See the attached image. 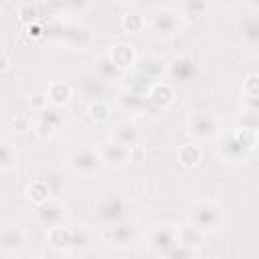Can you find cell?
<instances>
[{"label":"cell","mask_w":259,"mask_h":259,"mask_svg":"<svg viewBox=\"0 0 259 259\" xmlns=\"http://www.w3.org/2000/svg\"><path fill=\"white\" fill-rule=\"evenodd\" d=\"M259 146V132L237 125L231 127L219 142V156L229 164H245Z\"/></svg>","instance_id":"1"},{"label":"cell","mask_w":259,"mask_h":259,"mask_svg":"<svg viewBox=\"0 0 259 259\" xmlns=\"http://www.w3.org/2000/svg\"><path fill=\"white\" fill-rule=\"evenodd\" d=\"M184 12L174 6H156L148 14V28L156 38H172L184 26Z\"/></svg>","instance_id":"2"},{"label":"cell","mask_w":259,"mask_h":259,"mask_svg":"<svg viewBox=\"0 0 259 259\" xmlns=\"http://www.w3.org/2000/svg\"><path fill=\"white\" fill-rule=\"evenodd\" d=\"M103 158L99 152V146H79L73 152H69L67 156V168L69 172H73L75 176H83V178H91L95 174L101 172L103 168Z\"/></svg>","instance_id":"3"},{"label":"cell","mask_w":259,"mask_h":259,"mask_svg":"<svg viewBox=\"0 0 259 259\" xmlns=\"http://www.w3.org/2000/svg\"><path fill=\"white\" fill-rule=\"evenodd\" d=\"M225 212L217 200L210 198H200L190 204L188 210V223H192L198 231L202 233H212L223 225Z\"/></svg>","instance_id":"4"},{"label":"cell","mask_w":259,"mask_h":259,"mask_svg":"<svg viewBox=\"0 0 259 259\" xmlns=\"http://www.w3.org/2000/svg\"><path fill=\"white\" fill-rule=\"evenodd\" d=\"M219 130H221V119L217 113L210 111H196L186 119V132L196 140H210L219 134Z\"/></svg>","instance_id":"5"},{"label":"cell","mask_w":259,"mask_h":259,"mask_svg":"<svg viewBox=\"0 0 259 259\" xmlns=\"http://www.w3.org/2000/svg\"><path fill=\"white\" fill-rule=\"evenodd\" d=\"M65 217H67V208L61 200H47L45 204H38L34 206L32 210V219L40 225V227H47V229H53V227H59V225H65Z\"/></svg>","instance_id":"6"},{"label":"cell","mask_w":259,"mask_h":259,"mask_svg":"<svg viewBox=\"0 0 259 259\" xmlns=\"http://www.w3.org/2000/svg\"><path fill=\"white\" fill-rule=\"evenodd\" d=\"M28 243V235L24 231L22 225L18 223H8L2 227V235H0V249H2V255L4 257H10V255H16L20 253Z\"/></svg>","instance_id":"7"},{"label":"cell","mask_w":259,"mask_h":259,"mask_svg":"<svg viewBox=\"0 0 259 259\" xmlns=\"http://www.w3.org/2000/svg\"><path fill=\"white\" fill-rule=\"evenodd\" d=\"M101 239L115 247H127L138 239V229L134 223H111L101 229Z\"/></svg>","instance_id":"8"},{"label":"cell","mask_w":259,"mask_h":259,"mask_svg":"<svg viewBox=\"0 0 259 259\" xmlns=\"http://www.w3.org/2000/svg\"><path fill=\"white\" fill-rule=\"evenodd\" d=\"M178 245V237H176V227L172 225H156L150 233H148V247L152 251H158L160 255L170 253L174 247Z\"/></svg>","instance_id":"9"},{"label":"cell","mask_w":259,"mask_h":259,"mask_svg":"<svg viewBox=\"0 0 259 259\" xmlns=\"http://www.w3.org/2000/svg\"><path fill=\"white\" fill-rule=\"evenodd\" d=\"M107 55H109V59L115 63V67H117L119 71H123V73H127L130 69H134L136 63H138V51H136V47H134L132 42H127V40H117V42H113V45L107 49Z\"/></svg>","instance_id":"10"},{"label":"cell","mask_w":259,"mask_h":259,"mask_svg":"<svg viewBox=\"0 0 259 259\" xmlns=\"http://www.w3.org/2000/svg\"><path fill=\"white\" fill-rule=\"evenodd\" d=\"M136 69H140L146 77H150L152 81H158L162 77L168 75V69H170V63L160 57V55H144L138 59L136 63Z\"/></svg>","instance_id":"11"},{"label":"cell","mask_w":259,"mask_h":259,"mask_svg":"<svg viewBox=\"0 0 259 259\" xmlns=\"http://www.w3.org/2000/svg\"><path fill=\"white\" fill-rule=\"evenodd\" d=\"M99 152H101V158L107 166H113V168H121L130 162V148L117 144L115 140H105L101 146H99Z\"/></svg>","instance_id":"12"},{"label":"cell","mask_w":259,"mask_h":259,"mask_svg":"<svg viewBox=\"0 0 259 259\" xmlns=\"http://www.w3.org/2000/svg\"><path fill=\"white\" fill-rule=\"evenodd\" d=\"M198 75V67L194 63V59L190 57H178L170 63L168 69V77L172 81H180V83H188Z\"/></svg>","instance_id":"13"},{"label":"cell","mask_w":259,"mask_h":259,"mask_svg":"<svg viewBox=\"0 0 259 259\" xmlns=\"http://www.w3.org/2000/svg\"><path fill=\"white\" fill-rule=\"evenodd\" d=\"M148 99H150L152 105H156V107H160V109L170 107V105L176 101L174 85H172V83H166V81H156V83L150 87Z\"/></svg>","instance_id":"14"},{"label":"cell","mask_w":259,"mask_h":259,"mask_svg":"<svg viewBox=\"0 0 259 259\" xmlns=\"http://www.w3.org/2000/svg\"><path fill=\"white\" fill-rule=\"evenodd\" d=\"M111 140H115L117 144L125 146V148H134L140 144V130L132 123V121H117L111 125Z\"/></svg>","instance_id":"15"},{"label":"cell","mask_w":259,"mask_h":259,"mask_svg":"<svg viewBox=\"0 0 259 259\" xmlns=\"http://www.w3.org/2000/svg\"><path fill=\"white\" fill-rule=\"evenodd\" d=\"M176 237H178V245H182V247L194 251V249H198V247L202 245L204 233L198 231L192 223L186 221L184 225H178V227H176Z\"/></svg>","instance_id":"16"},{"label":"cell","mask_w":259,"mask_h":259,"mask_svg":"<svg viewBox=\"0 0 259 259\" xmlns=\"http://www.w3.org/2000/svg\"><path fill=\"white\" fill-rule=\"evenodd\" d=\"M47 101L55 107H65L73 97V87L67 81H53L47 87Z\"/></svg>","instance_id":"17"},{"label":"cell","mask_w":259,"mask_h":259,"mask_svg":"<svg viewBox=\"0 0 259 259\" xmlns=\"http://www.w3.org/2000/svg\"><path fill=\"white\" fill-rule=\"evenodd\" d=\"M47 241L55 251H71V243H73V229L59 225L49 229L47 233Z\"/></svg>","instance_id":"18"},{"label":"cell","mask_w":259,"mask_h":259,"mask_svg":"<svg viewBox=\"0 0 259 259\" xmlns=\"http://www.w3.org/2000/svg\"><path fill=\"white\" fill-rule=\"evenodd\" d=\"M24 194H26V200H28V202H32L34 206H38V204H45L47 200H51V198H53V190H51V184H49L47 180H42V178H36V180H32V182L26 186Z\"/></svg>","instance_id":"19"},{"label":"cell","mask_w":259,"mask_h":259,"mask_svg":"<svg viewBox=\"0 0 259 259\" xmlns=\"http://www.w3.org/2000/svg\"><path fill=\"white\" fill-rule=\"evenodd\" d=\"M176 158H178V164L182 168H196L198 162L202 160V150L200 146L192 144V142H186L182 146H178V152H176Z\"/></svg>","instance_id":"20"},{"label":"cell","mask_w":259,"mask_h":259,"mask_svg":"<svg viewBox=\"0 0 259 259\" xmlns=\"http://www.w3.org/2000/svg\"><path fill=\"white\" fill-rule=\"evenodd\" d=\"M18 164V148L8 138L0 140V172L8 174Z\"/></svg>","instance_id":"21"},{"label":"cell","mask_w":259,"mask_h":259,"mask_svg":"<svg viewBox=\"0 0 259 259\" xmlns=\"http://www.w3.org/2000/svg\"><path fill=\"white\" fill-rule=\"evenodd\" d=\"M121 75H123V71H119L115 67V63L109 59L107 53H103L95 59V77H99L101 81H113V79H119Z\"/></svg>","instance_id":"22"},{"label":"cell","mask_w":259,"mask_h":259,"mask_svg":"<svg viewBox=\"0 0 259 259\" xmlns=\"http://www.w3.org/2000/svg\"><path fill=\"white\" fill-rule=\"evenodd\" d=\"M125 81H127V91H134V93H140V95H146V97L150 93V87L154 85V81L150 77H146L136 67L125 73Z\"/></svg>","instance_id":"23"},{"label":"cell","mask_w":259,"mask_h":259,"mask_svg":"<svg viewBox=\"0 0 259 259\" xmlns=\"http://www.w3.org/2000/svg\"><path fill=\"white\" fill-rule=\"evenodd\" d=\"M67 40L75 51H87L89 45L93 42V34L87 26H73L67 32Z\"/></svg>","instance_id":"24"},{"label":"cell","mask_w":259,"mask_h":259,"mask_svg":"<svg viewBox=\"0 0 259 259\" xmlns=\"http://www.w3.org/2000/svg\"><path fill=\"white\" fill-rule=\"evenodd\" d=\"M87 115H89V119H91L93 123L103 125V123H107L109 117H111V105H109L107 101H103V99H95V101L89 103Z\"/></svg>","instance_id":"25"},{"label":"cell","mask_w":259,"mask_h":259,"mask_svg":"<svg viewBox=\"0 0 259 259\" xmlns=\"http://www.w3.org/2000/svg\"><path fill=\"white\" fill-rule=\"evenodd\" d=\"M119 103H121V107L125 109V111H130V113H136V111H142L148 103H150V99L146 97V95H140V93H134V91H123L121 95H119Z\"/></svg>","instance_id":"26"},{"label":"cell","mask_w":259,"mask_h":259,"mask_svg":"<svg viewBox=\"0 0 259 259\" xmlns=\"http://www.w3.org/2000/svg\"><path fill=\"white\" fill-rule=\"evenodd\" d=\"M146 24H148V20L144 18L142 12H125L121 16V28H123V32L138 34V32H142L146 28Z\"/></svg>","instance_id":"27"},{"label":"cell","mask_w":259,"mask_h":259,"mask_svg":"<svg viewBox=\"0 0 259 259\" xmlns=\"http://www.w3.org/2000/svg\"><path fill=\"white\" fill-rule=\"evenodd\" d=\"M36 119H42V121H47V123H51L55 127H61L63 121H65V113H63L61 107H55V105L47 103L40 111H36Z\"/></svg>","instance_id":"28"},{"label":"cell","mask_w":259,"mask_h":259,"mask_svg":"<svg viewBox=\"0 0 259 259\" xmlns=\"http://www.w3.org/2000/svg\"><path fill=\"white\" fill-rule=\"evenodd\" d=\"M91 243V233L85 225H79L73 229V243H71V251H85Z\"/></svg>","instance_id":"29"},{"label":"cell","mask_w":259,"mask_h":259,"mask_svg":"<svg viewBox=\"0 0 259 259\" xmlns=\"http://www.w3.org/2000/svg\"><path fill=\"white\" fill-rule=\"evenodd\" d=\"M241 34L249 42H259V16H249L241 22Z\"/></svg>","instance_id":"30"},{"label":"cell","mask_w":259,"mask_h":259,"mask_svg":"<svg viewBox=\"0 0 259 259\" xmlns=\"http://www.w3.org/2000/svg\"><path fill=\"white\" fill-rule=\"evenodd\" d=\"M38 16H40V12H38V6H36V4H32V2H24V4L18 6V18H20L22 24L30 26V24L38 22Z\"/></svg>","instance_id":"31"},{"label":"cell","mask_w":259,"mask_h":259,"mask_svg":"<svg viewBox=\"0 0 259 259\" xmlns=\"http://www.w3.org/2000/svg\"><path fill=\"white\" fill-rule=\"evenodd\" d=\"M243 97L245 99H255L259 97V73H251L243 81Z\"/></svg>","instance_id":"32"},{"label":"cell","mask_w":259,"mask_h":259,"mask_svg":"<svg viewBox=\"0 0 259 259\" xmlns=\"http://www.w3.org/2000/svg\"><path fill=\"white\" fill-rule=\"evenodd\" d=\"M57 132H59V127H55V125H51V123H47V121H42V119H36V123H34V134H36L42 142L53 140V138L57 136Z\"/></svg>","instance_id":"33"},{"label":"cell","mask_w":259,"mask_h":259,"mask_svg":"<svg viewBox=\"0 0 259 259\" xmlns=\"http://www.w3.org/2000/svg\"><path fill=\"white\" fill-rule=\"evenodd\" d=\"M10 125L16 134H24L32 127V117L28 113H16L12 119H10Z\"/></svg>","instance_id":"34"},{"label":"cell","mask_w":259,"mask_h":259,"mask_svg":"<svg viewBox=\"0 0 259 259\" xmlns=\"http://www.w3.org/2000/svg\"><path fill=\"white\" fill-rule=\"evenodd\" d=\"M208 8H210V6H208L206 2H184V4L180 6V10L184 12L186 18H190V16H202Z\"/></svg>","instance_id":"35"},{"label":"cell","mask_w":259,"mask_h":259,"mask_svg":"<svg viewBox=\"0 0 259 259\" xmlns=\"http://www.w3.org/2000/svg\"><path fill=\"white\" fill-rule=\"evenodd\" d=\"M146 156H148V152L144 146L138 144V146L130 148V162H146Z\"/></svg>","instance_id":"36"},{"label":"cell","mask_w":259,"mask_h":259,"mask_svg":"<svg viewBox=\"0 0 259 259\" xmlns=\"http://www.w3.org/2000/svg\"><path fill=\"white\" fill-rule=\"evenodd\" d=\"M243 125H245V127H251V130H257V132H259V113H251V111H245V113H243Z\"/></svg>","instance_id":"37"},{"label":"cell","mask_w":259,"mask_h":259,"mask_svg":"<svg viewBox=\"0 0 259 259\" xmlns=\"http://www.w3.org/2000/svg\"><path fill=\"white\" fill-rule=\"evenodd\" d=\"M168 255H170L172 259H190L192 251H190V249H186V247H182V245H176Z\"/></svg>","instance_id":"38"},{"label":"cell","mask_w":259,"mask_h":259,"mask_svg":"<svg viewBox=\"0 0 259 259\" xmlns=\"http://www.w3.org/2000/svg\"><path fill=\"white\" fill-rule=\"evenodd\" d=\"M42 34H45V28H42L40 22H34V24H30V26H26V36H28V38H40Z\"/></svg>","instance_id":"39"},{"label":"cell","mask_w":259,"mask_h":259,"mask_svg":"<svg viewBox=\"0 0 259 259\" xmlns=\"http://www.w3.org/2000/svg\"><path fill=\"white\" fill-rule=\"evenodd\" d=\"M105 210H107V212H105L107 219H115V217L121 212V204H119V200H109V204H107Z\"/></svg>","instance_id":"40"},{"label":"cell","mask_w":259,"mask_h":259,"mask_svg":"<svg viewBox=\"0 0 259 259\" xmlns=\"http://www.w3.org/2000/svg\"><path fill=\"white\" fill-rule=\"evenodd\" d=\"M245 109L251 113H259V97L255 99H245Z\"/></svg>","instance_id":"41"},{"label":"cell","mask_w":259,"mask_h":259,"mask_svg":"<svg viewBox=\"0 0 259 259\" xmlns=\"http://www.w3.org/2000/svg\"><path fill=\"white\" fill-rule=\"evenodd\" d=\"M8 67H10V57H8V53L4 51V53H2V59H0V69L6 71Z\"/></svg>","instance_id":"42"},{"label":"cell","mask_w":259,"mask_h":259,"mask_svg":"<svg viewBox=\"0 0 259 259\" xmlns=\"http://www.w3.org/2000/svg\"><path fill=\"white\" fill-rule=\"evenodd\" d=\"M158 259H172V257H170V255H168V253H164V255H160V257H158Z\"/></svg>","instance_id":"43"},{"label":"cell","mask_w":259,"mask_h":259,"mask_svg":"<svg viewBox=\"0 0 259 259\" xmlns=\"http://www.w3.org/2000/svg\"><path fill=\"white\" fill-rule=\"evenodd\" d=\"M30 259H45L42 255H34V257H30Z\"/></svg>","instance_id":"44"}]
</instances>
